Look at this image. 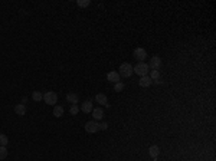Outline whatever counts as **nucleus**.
<instances>
[{"label": "nucleus", "mask_w": 216, "mask_h": 161, "mask_svg": "<svg viewBox=\"0 0 216 161\" xmlns=\"http://www.w3.org/2000/svg\"><path fill=\"white\" fill-rule=\"evenodd\" d=\"M133 72H136L137 75L140 76H147L148 72H150V68H148V65L146 62H140V63H137L136 66L133 68Z\"/></svg>", "instance_id": "f257e3e1"}, {"label": "nucleus", "mask_w": 216, "mask_h": 161, "mask_svg": "<svg viewBox=\"0 0 216 161\" xmlns=\"http://www.w3.org/2000/svg\"><path fill=\"white\" fill-rule=\"evenodd\" d=\"M120 76H124V78H130L133 75V66L128 63V62H124L121 63V66H120V71H118Z\"/></svg>", "instance_id": "f03ea898"}, {"label": "nucleus", "mask_w": 216, "mask_h": 161, "mask_svg": "<svg viewBox=\"0 0 216 161\" xmlns=\"http://www.w3.org/2000/svg\"><path fill=\"white\" fill-rule=\"evenodd\" d=\"M43 101H45L48 105H55L58 102V95L55 94V92L49 91V92H46V94L43 95Z\"/></svg>", "instance_id": "7ed1b4c3"}, {"label": "nucleus", "mask_w": 216, "mask_h": 161, "mask_svg": "<svg viewBox=\"0 0 216 161\" xmlns=\"http://www.w3.org/2000/svg\"><path fill=\"white\" fill-rule=\"evenodd\" d=\"M99 129V124L97 121H88L85 124V131L89 134H95Z\"/></svg>", "instance_id": "20e7f679"}, {"label": "nucleus", "mask_w": 216, "mask_h": 161, "mask_svg": "<svg viewBox=\"0 0 216 161\" xmlns=\"http://www.w3.org/2000/svg\"><path fill=\"white\" fill-rule=\"evenodd\" d=\"M160 66H161V59H160L159 56H153V58H151L148 68H151L153 71H159Z\"/></svg>", "instance_id": "39448f33"}, {"label": "nucleus", "mask_w": 216, "mask_h": 161, "mask_svg": "<svg viewBox=\"0 0 216 161\" xmlns=\"http://www.w3.org/2000/svg\"><path fill=\"white\" fill-rule=\"evenodd\" d=\"M134 58L138 59V61H144V59L147 58L146 49H143V47H137L136 51H134Z\"/></svg>", "instance_id": "423d86ee"}, {"label": "nucleus", "mask_w": 216, "mask_h": 161, "mask_svg": "<svg viewBox=\"0 0 216 161\" xmlns=\"http://www.w3.org/2000/svg\"><path fill=\"white\" fill-rule=\"evenodd\" d=\"M107 79L110 80V82H113V84H117V82H120V73L115 71H111L107 73Z\"/></svg>", "instance_id": "0eeeda50"}, {"label": "nucleus", "mask_w": 216, "mask_h": 161, "mask_svg": "<svg viewBox=\"0 0 216 161\" xmlns=\"http://www.w3.org/2000/svg\"><path fill=\"white\" fill-rule=\"evenodd\" d=\"M92 102L91 101H84L82 104H81V111L85 112V114H88V112H92Z\"/></svg>", "instance_id": "6e6552de"}, {"label": "nucleus", "mask_w": 216, "mask_h": 161, "mask_svg": "<svg viewBox=\"0 0 216 161\" xmlns=\"http://www.w3.org/2000/svg\"><path fill=\"white\" fill-rule=\"evenodd\" d=\"M151 82L153 80L150 79V76L147 75V76H141V79L138 80V85L141 86V88H148V86L151 85Z\"/></svg>", "instance_id": "1a4fd4ad"}, {"label": "nucleus", "mask_w": 216, "mask_h": 161, "mask_svg": "<svg viewBox=\"0 0 216 161\" xmlns=\"http://www.w3.org/2000/svg\"><path fill=\"white\" fill-rule=\"evenodd\" d=\"M148 154H150L151 158H157V157L160 155V148L157 147V145H151V147L148 148Z\"/></svg>", "instance_id": "9d476101"}, {"label": "nucleus", "mask_w": 216, "mask_h": 161, "mask_svg": "<svg viewBox=\"0 0 216 161\" xmlns=\"http://www.w3.org/2000/svg\"><path fill=\"white\" fill-rule=\"evenodd\" d=\"M66 101L72 105H76L78 104V101H79V96H78L76 94H68L66 95Z\"/></svg>", "instance_id": "9b49d317"}, {"label": "nucleus", "mask_w": 216, "mask_h": 161, "mask_svg": "<svg viewBox=\"0 0 216 161\" xmlns=\"http://www.w3.org/2000/svg\"><path fill=\"white\" fill-rule=\"evenodd\" d=\"M95 101L98 102V104H101V105H105V107H108V98L105 96L104 94H98L97 96H95Z\"/></svg>", "instance_id": "f8f14e48"}, {"label": "nucleus", "mask_w": 216, "mask_h": 161, "mask_svg": "<svg viewBox=\"0 0 216 161\" xmlns=\"http://www.w3.org/2000/svg\"><path fill=\"white\" fill-rule=\"evenodd\" d=\"M14 112H16V115H25L26 114V107L23 104H17L14 107Z\"/></svg>", "instance_id": "ddd939ff"}, {"label": "nucleus", "mask_w": 216, "mask_h": 161, "mask_svg": "<svg viewBox=\"0 0 216 161\" xmlns=\"http://www.w3.org/2000/svg\"><path fill=\"white\" fill-rule=\"evenodd\" d=\"M92 117H94V119H101L104 117V111L102 108H94L92 109Z\"/></svg>", "instance_id": "4468645a"}, {"label": "nucleus", "mask_w": 216, "mask_h": 161, "mask_svg": "<svg viewBox=\"0 0 216 161\" xmlns=\"http://www.w3.org/2000/svg\"><path fill=\"white\" fill-rule=\"evenodd\" d=\"M53 115H55L56 118H61L62 115H64V108L59 107V105H56V107L53 108Z\"/></svg>", "instance_id": "2eb2a0df"}, {"label": "nucleus", "mask_w": 216, "mask_h": 161, "mask_svg": "<svg viewBox=\"0 0 216 161\" xmlns=\"http://www.w3.org/2000/svg\"><path fill=\"white\" fill-rule=\"evenodd\" d=\"M32 98L36 101V102H39V101L43 99V95H42V92H38V91H35V92L32 94Z\"/></svg>", "instance_id": "dca6fc26"}, {"label": "nucleus", "mask_w": 216, "mask_h": 161, "mask_svg": "<svg viewBox=\"0 0 216 161\" xmlns=\"http://www.w3.org/2000/svg\"><path fill=\"white\" fill-rule=\"evenodd\" d=\"M6 157H7V148L0 145V160H5Z\"/></svg>", "instance_id": "f3484780"}, {"label": "nucleus", "mask_w": 216, "mask_h": 161, "mask_svg": "<svg viewBox=\"0 0 216 161\" xmlns=\"http://www.w3.org/2000/svg\"><path fill=\"white\" fill-rule=\"evenodd\" d=\"M7 142H9V138L6 137L5 134H0V145L6 147V145H7Z\"/></svg>", "instance_id": "a211bd4d"}, {"label": "nucleus", "mask_w": 216, "mask_h": 161, "mask_svg": "<svg viewBox=\"0 0 216 161\" xmlns=\"http://www.w3.org/2000/svg\"><path fill=\"white\" fill-rule=\"evenodd\" d=\"M150 79H151V80L160 79V72H159V71H151V72H150Z\"/></svg>", "instance_id": "6ab92c4d"}, {"label": "nucleus", "mask_w": 216, "mask_h": 161, "mask_svg": "<svg viewBox=\"0 0 216 161\" xmlns=\"http://www.w3.org/2000/svg\"><path fill=\"white\" fill-rule=\"evenodd\" d=\"M124 89V84L122 82H117V84H114V91L115 92H121Z\"/></svg>", "instance_id": "aec40b11"}, {"label": "nucleus", "mask_w": 216, "mask_h": 161, "mask_svg": "<svg viewBox=\"0 0 216 161\" xmlns=\"http://www.w3.org/2000/svg\"><path fill=\"white\" fill-rule=\"evenodd\" d=\"M89 3H91L89 0H78V2H76V5L79 6V7H88Z\"/></svg>", "instance_id": "412c9836"}, {"label": "nucleus", "mask_w": 216, "mask_h": 161, "mask_svg": "<svg viewBox=\"0 0 216 161\" xmlns=\"http://www.w3.org/2000/svg\"><path fill=\"white\" fill-rule=\"evenodd\" d=\"M69 112H71V115H76L79 112V107H78V105H72L69 109Z\"/></svg>", "instance_id": "4be33fe9"}, {"label": "nucleus", "mask_w": 216, "mask_h": 161, "mask_svg": "<svg viewBox=\"0 0 216 161\" xmlns=\"http://www.w3.org/2000/svg\"><path fill=\"white\" fill-rule=\"evenodd\" d=\"M108 128V124L107 122H102V124H99V129H102V131H105Z\"/></svg>", "instance_id": "5701e85b"}]
</instances>
